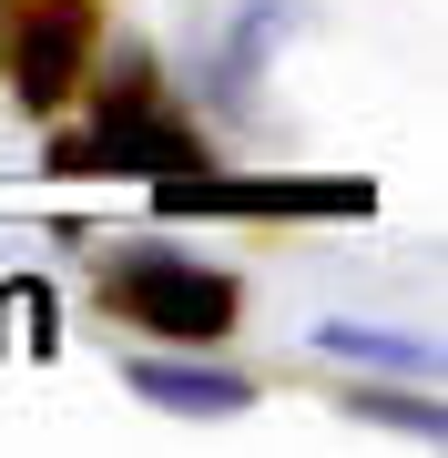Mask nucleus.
Here are the masks:
<instances>
[{
    "label": "nucleus",
    "instance_id": "1",
    "mask_svg": "<svg viewBox=\"0 0 448 458\" xmlns=\"http://www.w3.org/2000/svg\"><path fill=\"white\" fill-rule=\"evenodd\" d=\"M92 62V0H0V72L21 113H62Z\"/></svg>",
    "mask_w": 448,
    "mask_h": 458
},
{
    "label": "nucleus",
    "instance_id": "2",
    "mask_svg": "<svg viewBox=\"0 0 448 458\" xmlns=\"http://www.w3.org/2000/svg\"><path fill=\"white\" fill-rule=\"evenodd\" d=\"M194 164H204L194 123H183L153 82H123L82 143H62V174H194Z\"/></svg>",
    "mask_w": 448,
    "mask_h": 458
},
{
    "label": "nucleus",
    "instance_id": "3",
    "mask_svg": "<svg viewBox=\"0 0 448 458\" xmlns=\"http://www.w3.org/2000/svg\"><path fill=\"white\" fill-rule=\"evenodd\" d=\"M113 295L133 327H164V336H224L234 327V276H215V265H183L164 245H143L133 265H113Z\"/></svg>",
    "mask_w": 448,
    "mask_h": 458
},
{
    "label": "nucleus",
    "instance_id": "4",
    "mask_svg": "<svg viewBox=\"0 0 448 458\" xmlns=\"http://www.w3.org/2000/svg\"><path fill=\"white\" fill-rule=\"evenodd\" d=\"M133 387L153 397V408H183V418H234L255 397L234 367H183V357H133Z\"/></svg>",
    "mask_w": 448,
    "mask_h": 458
},
{
    "label": "nucleus",
    "instance_id": "5",
    "mask_svg": "<svg viewBox=\"0 0 448 458\" xmlns=\"http://www.w3.org/2000/svg\"><path fill=\"white\" fill-rule=\"evenodd\" d=\"M326 357H367V367H398V377H438V357L418 336H367V327H316Z\"/></svg>",
    "mask_w": 448,
    "mask_h": 458
}]
</instances>
